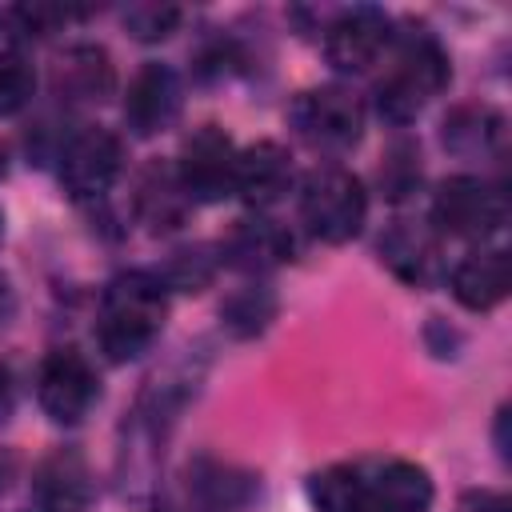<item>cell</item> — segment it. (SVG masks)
Wrapping results in <instances>:
<instances>
[{"label": "cell", "mask_w": 512, "mask_h": 512, "mask_svg": "<svg viewBox=\"0 0 512 512\" xmlns=\"http://www.w3.org/2000/svg\"><path fill=\"white\" fill-rule=\"evenodd\" d=\"M164 316H168V288L160 284V276L124 272L104 288L100 328H96L100 348L112 360H136L160 336Z\"/></svg>", "instance_id": "6da1fadb"}, {"label": "cell", "mask_w": 512, "mask_h": 512, "mask_svg": "<svg viewBox=\"0 0 512 512\" xmlns=\"http://www.w3.org/2000/svg\"><path fill=\"white\" fill-rule=\"evenodd\" d=\"M300 216L308 224V232L324 244H348L360 236L364 228V216H368V196H364V184L336 168V164H324L316 172H308L304 180V192H300Z\"/></svg>", "instance_id": "7a4b0ae2"}, {"label": "cell", "mask_w": 512, "mask_h": 512, "mask_svg": "<svg viewBox=\"0 0 512 512\" xmlns=\"http://www.w3.org/2000/svg\"><path fill=\"white\" fill-rule=\"evenodd\" d=\"M448 76H452V68H448L444 48L432 36H412L400 48L392 72L380 80V92H376L380 116L392 124H408L436 92H444Z\"/></svg>", "instance_id": "3957f363"}, {"label": "cell", "mask_w": 512, "mask_h": 512, "mask_svg": "<svg viewBox=\"0 0 512 512\" xmlns=\"http://www.w3.org/2000/svg\"><path fill=\"white\" fill-rule=\"evenodd\" d=\"M288 124L316 152H348L364 132V104L352 88L324 84L292 100Z\"/></svg>", "instance_id": "277c9868"}, {"label": "cell", "mask_w": 512, "mask_h": 512, "mask_svg": "<svg viewBox=\"0 0 512 512\" xmlns=\"http://www.w3.org/2000/svg\"><path fill=\"white\" fill-rule=\"evenodd\" d=\"M508 220V196L500 184H488L480 176H452L432 196V228L460 236V240H484Z\"/></svg>", "instance_id": "5b68a950"}, {"label": "cell", "mask_w": 512, "mask_h": 512, "mask_svg": "<svg viewBox=\"0 0 512 512\" xmlns=\"http://www.w3.org/2000/svg\"><path fill=\"white\" fill-rule=\"evenodd\" d=\"M176 176H180L188 200L208 204V200H224L228 192H236V144H232V136L216 124L192 128L180 144Z\"/></svg>", "instance_id": "8992f818"}, {"label": "cell", "mask_w": 512, "mask_h": 512, "mask_svg": "<svg viewBox=\"0 0 512 512\" xmlns=\"http://www.w3.org/2000/svg\"><path fill=\"white\" fill-rule=\"evenodd\" d=\"M100 396L92 364L76 348H52L36 376V400L56 424H80Z\"/></svg>", "instance_id": "52a82bcc"}, {"label": "cell", "mask_w": 512, "mask_h": 512, "mask_svg": "<svg viewBox=\"0 0 512 512\" xmlns=\"http://www.w3.org/2000/svg\"><path fill=\"white\" fill-rule=\"evenodd\" d=\"M124 168V144L116 132L92 124L80 128L64 148H60V184L76 200L104 196Z\"/></svg>", "instance_id": "ba28073f"}, {"label": "cell", "mask_w": 512, "mask_h": 512, "mask_svg": "<svg viewBox=\"0 0 512 512\" xmlns=\"http://www.w3.org/2000/svg\"><path fill=\"white\" fill-rule=\"evenodd\" d=\"M388 16L380 8H348L340 12L332 24H328V36H324V52H328V64L340 68V72H364L380 60L384 44H388Z\"/></svg>", "instance_id": "9c48e42d"}, {"label": "cell", "mask_w": 512, "mask_h": 512, "mask_svg": "<svg viewBox=\"0 0 512 512\" xmlns=\"http://www.w3.org/2000/svg\"><path fill=\"white\" fill-rule=\"evenodd\" d=\"M380 260L388 264V272L412 288H428L440 280L444 260H440V244L436 232L416 224V220H392L380 236Z\"/></svg>", "instance_id": "30bf717a"}, {"label": "cell", "mask_w": 512, "mask_h": 512, "mask_svg": "<svg viewBox=\"0 0 512 512\" xmlns=\"http://www.w3.org/2000/svg\"><path fill=\"white\" fill-rule=\"evenodd\" d=\"M180 116V76L168 64H144L124 96V120L136 136H156Z\"/></svg>", "instance_id": "8fae6325"}, {"label": "cell", "mask_w": 512, "mask_h": 512, "mask_svg": "<svg viewBox=\"0 0 512 512\" xmlns=\"http://www.w3.org/2000/svg\"><path fill=\"white\" fill-rule=\"evenodd\" d=\"M364 508L368 512H428L432 480L412 460H384L372 476H364Z\"/></svg>", "instance_id": "7c38bea8"}, {"label": "cell", "mask_w": 512, "mask_h": 512, "mask_svg": "<svg viewBox=\"0 0 512 512\" xmlns=\"http://www.w3.org/2000/svg\"><path fill=\"white\" fill-rule=\"evenodd\" d=\"M292 184V156L276 140H260L244 152H236V192L252 208L276 204Z\"/></svg>", "instance_id": "4fadbf2b"}, {"label": "cell", "mask_w": 512, "mask_h": 512, "mask_svg": "<svg viewBox=\"0 0 512 512\" xmlns=\"http://www.w3.org/2000/svg\"><path fill=\"white\" fill-rule=\"evenodd\" d=\"M52 88L60 100H72V104H100L112 96L116 88V72H112V60L104 48L96 44H76L68 48L56 68H52Z\"/></svg>", "instance_id": "5bb4252c"}, {"label": "cell", "mask_w": 512, "mask_h": 512, "mask_svg": "<svg viewBox=\"0 0 512 512\" xmlns=\"http://www.w3.org/2000/svg\"><path fill=\"white\" fill-rule=\"evenodd\" d=\"M220 252L228 256V264H236L244 272H268V268H276L292 256V236L272 220L244 216L228 228Z\"/></svg>", "instance_id": "9a60e30c"}, {"label": "cell", "mask_w": 512, "mask_h": 512, "mask_svg": "<svg viewBox=\"0 0 512 512\" xmlns=\"http://www.w3.org/2000/svg\"><path fill=\"white\" fill-rule=\"evenodd\" d=\"M508 284H512V268H508V256L496 248L464 256L448 276L452 296L472 312H492L508 296Z\"/></svg>", "instance_id": "2e32d148"}, {"label": "cell", "mask_w": 512, "mask_h": 512, "mask_svg": "<svg viewBox=\"0 0 512 512\" xmlns=\"http://www.w3.org/2000/svg\"><path fill=\"white\" fill-rule=\"evenodd\" d=\"M36 496L48 512H84L96 496L88 464L76 452H52L36 468Z\"/></svg>", "instance_id": "e0dca14e"}, {"label": "cell", "mask_w": 512, "mask_h": 512, "mask_svg": "<svg viewBox=\"0 0 512 512\" xmlns=\"http://www.w3.org/2000/svg\"><path fill=\"white\" fill-rule=\"evenodd\" d=\"M444 148L476 160V156H492L504 144V116L492 104H460L444 116V132H440Z\"/></svg>", "instance_id": "ac0fdd59"}, {"label": "cell", "mask_w": 512, "mask_h": 512, "mask_svg": "<svg viewBox=\"0 0 512 512\" xmlns=\"http://www.w3.org/2000/svg\"><path fill=\"white\" fill-rule=\"evenodd\" d=\"M188 192L176 176V164H160L152 160L140 180H136V212L152 224V228H176L184 220V208H188Z\"/></svg>", "instance_id": "d6986e66"}, {"label": "cell", "mask_w": 512, "mask_h": 512, "mask_svg": "<svg viewBox=\"0 0 512 512\" xmlns=\"http://www.w3.org/2000/svg\"><path fill=\"white\" fill-rule=\"evenodd\" d=\"M272 316H276V296L260 284H244V288L228 292L220 304V324L240 340L260 336L272 324Z\"/></svg>", "instance_id": "ffe728a7"}, {"label": "cell", "mask_w": 512, "mask_h": 512, "mask_svg": "<svg viewBox=\"0 0 512 512\" xmlns=\"http://www.w3.org/2000/svg\"><path fill=\"white\" fill-rule=\"evenodd\" d=\"M308 496L320 512H352L364 500V472L352 464H332L312 476Z\"/></svg>", "instance_id": "44dd1931"}, {"label": "cell", "mask_w": 512, "mask_h": 512, "mask_svg": "<svg viewBox=\"0 0 512 512\" xmlns=\"http://www.w3.org/2000/svg\"><path fill=\"white\" fill-rule=\"evenodd\" d=\"M420 184V152L408 140H396L380 164V188L388 200H404Z\"/></svg>", "instance_id": "7402d4cb"}, {"label": "cell", "mask_w": 512, "mask_h": 512, "mask_svg": "<svg viewBox=\"0 0 512 512\" xmlns=\"http://www.w3.org/2000/svg\"><path fill=\"white\" fill-rule=\"evenodd\" d=\"M176 24H180V8H176V4L140 0V4H128V8H124V28H128L136 40H144V44L172 36Z\"/></svg>", "instance_id": "603a6c76"}, {"label": "cell", "mask_w": 512, "mask_h": 512, "mask_svg": "<svg viewBox=\"0 0 512 512\" xmlns=\"http://www.w3.org/2000/svg\"><path fill=\"white\" fill-rule=\"evenodd\" d=\"M212 276H216V260L208 256V248H180V252H172L160 284L180 288V292H200Z\"/></svg>", "instance_id": "cb8c5ba5"}, {"label": "cell", "mask_w": 512, "mask_h": 512, "mask_svg": "<svg viewBox=\"0 0 512 512\" xmlns=\"http://www.w3.org/2000/svg\"><path fill=\"white\" fill-rule=\"evenodd\" d=\"M32 88H36L32 64L16 52H0V116L20 112L32 100Z\"/></svg>", "instance_id": "d4e9b609"}, {"label": "cell", "mask_w": 512, "mask_h": 512, "mask_svg": "<svg viewBox=\"0 0 512 512\" xmlns=\"http://www.w3.org/2000/svg\"><path fill=\"white\" fill-rule=\"evenodd\" d=\"M248 488H252V480L224 464H208V476H196V492L208 508H232L248 496Z\"/></svg>", "instance_id": "484cf974"}, {"label": "cell", "mask_w": 512, "mask_h": 512, "mask_svg": "<svg viewBox=\"0 0 512 512\" xmlns=\"http://www.w3.org/2000/svg\"><path fill=\"white\" fill-rule=\"evenodd\" d=\"M460 512H512V504L500 492H468L460 500Z\"/></svg>", "instance_id": "4316f807"}, {"label": "cell", "mask_w": 512, "mask_h": 512, "mask_svg": "<svg viewBox=\"0 0 512 512\" xmlns=\"http://www.w3.org/2000/svg\"><path fill=\"white\" fill-rule=\"evenodd\" d=\"M496 444H500V456H508V408H500L496 416Z\"/></svg>", "instance_id": "83f0119b"}, {"label": "cell", "mask_w": 512, "mask_h": 512, "mask_svg": "<svg viewBox=\"0 0 512 512\" xmlns=\"http://www.w3.org/2000/svg\"><path fill=\"white\" fill-rule=\"evenodd\" d=\"M8 412H12V388H8V376L0 368V424L8 420Z\"/></svg>", "instance_id": "f1b7e54d"}, {"label": "cell", "mask_w": 512, "mask_h": 512, "mask_svg": "<svg viewBox=\"0 0 512 512\" xmlns=\"http://www.w3.org/2000/svg\"><path fill=\"white\" fill-rule=\"evenodd\" d=\"M8 308H12V300H8V284L0 280V324H4V316H8Z\"/></svg>", "instance_id": "f546056e"}, {"label": "cell", "mask_w": 512, "mask_h": 512, "mask_svg": "<svg viewBox=\"0 0 512 512\" xmlns=\"http://www.w3.org/2000/svg\"><path fill=\"white\" fill-rule=\"evenodd\" d=\"M4 168H8V156H4V148H0V176H4Z\"/></svg>", "instance_id": "4dcf8cb0"}, {"label": "cell", "mask_w": 512, "mask_h": 512, "mask_svg": "<svg viewBox=\"0 0 512 512\" xmlns=\"http://www.w3.org/2000/svg\"><path fill=\"white\" fill-rule=\"evenodd\" d=\"M352 512H368V508H364V500H360V508H352Z\"/></svg>", "instance_id": "1f68e13d"}]
</instances>
